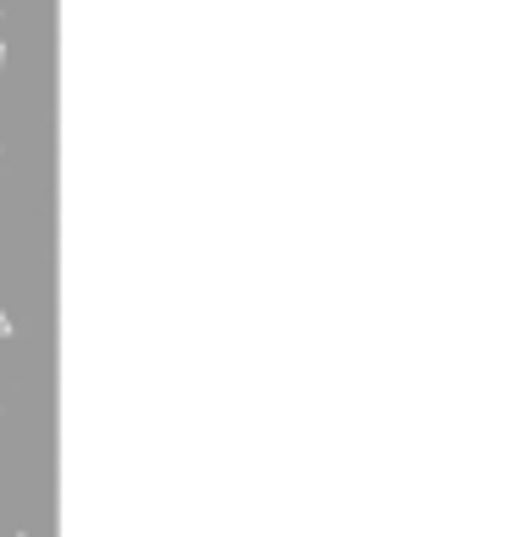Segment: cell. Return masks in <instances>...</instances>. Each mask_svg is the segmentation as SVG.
Segmentation results:
<instances>
[{
	"instance_id": "cell-1",
	"label": "cell",
	"mask_w": 515,
	"mask_h": 537,
	"mask_svg": "<svg viewBox=\"0 0 515 537\" xmlns=\"http://www.w3.org/2000/svg\"><path fill=\"white\" fill-rule=\"evenodd\" d=\"M0 338H12V316L0 311Z\"/></svg>"
},
{
	"instance_id": "cell-2",
	"label": "cell",
	"mask_w": 515,
	"mask_h": 537,
	"mask_svg": "<svg viewBox=\"0 0 515 537\" xmlns=\"http://www.w3.org/2000/svg\"><path fill=\"white\" fill-rule=\"evenodd\" d=\"M0 72H6V45H0Z\"/></svg>"
}]
</instances>
